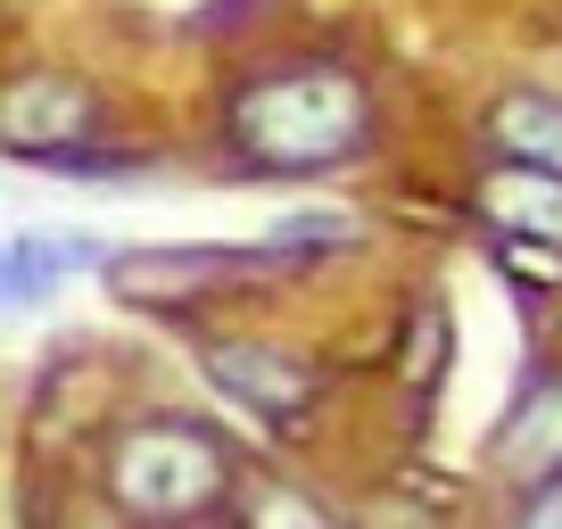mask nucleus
Listing matches in <instances>:
<instances>
[{"mask_svg": "<svg viewBox=\"0 0 562 529\" xmlns=\"http://www.w3.org/2000/svg\"><path fill=\"white\" fill-rule=\"evenodd\" d=\"M224 133L265 175H331L364 158L372 142V83L339 58H299V67L248 75L224 108Z\"/></svg>", "mask_w": 562, "mask_h": 529, "instance_id": "nucleus-1", "label": "nucleus"}, {"mask_svg": "<svg viewBox=\"0 0 562 529\" xmlns=\"http://www.w3.org/2000/svg\"><path fill=\"white\" fill-rule=\"evenodd\" d=\"M199 372L215 381V397L265 414V423H299L306 406L323 397V372L290 348H265V339H207L199 348Z\"/></svg>", "mask_w": 562, "mask_h": 529, "instance_id": "nucleus-4", "label": "nucleus"}, {"mask_svg": "<svg viewBox=\"0 0 562 529\" xmlns=\"http://www.w3.org/2000/svg\"><path fill=\"white\" fill-rule=\"evenodd\" d=\"M480 215H488L505 240H546V248H562V175H554V166L505 158L488 182H480Z\"/></svg>", "mask_w": 562, "mask_h": 529, "instance_id": "nucleus-6", "label": "nucleus"}, {"mask_svg": "<svg viewBox=\"0 0 562 529\" xmlns=\"http://www.w3.org/2000/svg\"><path fill=\"white\" fill-rule=\"evenodd\" d=\"M488 142L521 166H554L562 175V100L554 91H505L488 108Z\"/></svg>", "mask_w": 562, "mask_h": 529, "instance_id": "nucleus-7", "label": "nucleus"}, {"mask_svg": "<svg viewBox=\"0 0 562 529\" xmlns=\"http://www.w3.org/2000/svg\"><path fill=\"white\" fill-rule=\"evenodd\" d=\"M108 496H116L133 521H191V513L224 505L232 488V447L207 423H182V414H149V423H124L108 439L100 463Z\"/></svg>", "mask_w": 562, "mask_h": 529, "instance_id": "nucleus-2", "label": "nucleus"}, {"mask_svg": "<svg viewBox=\"0 0 562 529\" xmlns=\"http://www.w3.org/2000/svg\"><path fill=\"white\" fill-rule=\"evenodd\" d=\"M100 142V91L75 83V75H18V83L0 91V149H18V158H42V166H100L91 158Z\"/></svg>", "mask_w": 562, "mask_h": 529, "instance_id": "nucleus-3", "label": "nucleus"}, {"mask_svg": "<svg viewBox=\"0 0 562 529\" xmlns=\"http://www.w3.org/2000/svg\"><path fill=\"white\" fill-rule=\"evenodd\" d=\"M496 463H505V480H521V488L562 480V372H538V381L521 389V406L496 430Z\"/></svg>", "mask_w": 562, "mask_h": 529, "instance_id": "nucleus-5", "label": "nucleus"}]
</instances>
